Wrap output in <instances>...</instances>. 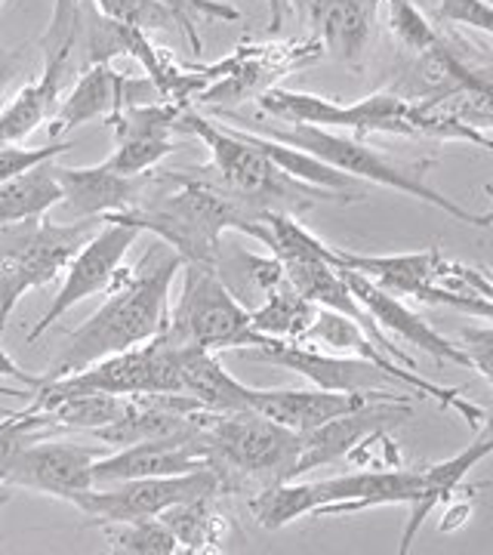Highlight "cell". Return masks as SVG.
Wrapping results in <instances>:
<instances>
[{
  "mask_svg": "<svg viewBox=\"0 0 493 555\" xmlns=\"http://www.w3.org/2000/svg\"><path fill=\"white\" fill-rule=\"evenodd\" d=\"M179 269H182V257L164 241H158L142 257L137 269H120L115 284L105 291L108 294L105 302L78 331L68 334L53 367L43 377L31 379L68 377L96 364L99 358L118 356L160 337L170 315V291Z\"/></svg>",
  "mask_w": 493,
  "mask_h": 555,
  "instance_id": "obj_1",
  "label": "cell"
},
{
  "mask_svg": "<svg viewBox=\"0 0 493 555\" xmlns=\"http://www.w3.org/2000/svg\"><path fill=\"white\" fill-rule=\"evenodd\" d=\"M164 177L170 185H177V192H155L152 173V192L139 207L102 219H118L137 225L139 232H152L170 250H177L182 262L210 266L217 272L225 257V232H241L265 244V210L232 198L185 170H173Z\"/></svg>",
  "mask_w": 493,
  "mask_h": 555,
  "instance_id": "obj_2",
  "label": "cell"
},
{
  "mask_svg": "<svg viewBox=\"0 0 493 555\" xmlns=\"http://www.w3.org/2000/svg\"><path fill=\"white\" fill-rule=\"evenodd\" d=\"M219 120L229 124V127H241V130H250L259 137L275 139L284 145H294L302 149L309 155H315L317 160L330 164L334 170L346 173V177L358 179V182H374L382 189H392L401 192L407 198L423 201L434 210L447 214V217L459 219V222H469V225H481L488 229L491 225V210L484 214H472L466 210L463 204H456L454 198L441 195L432 182L426 179L429 173V160H401L379 152L374 145H367L364 139L358 137H342L336 130H324V127H312V124H281V120H259L247 118V115H237V112H219Z\"/></svg>",
  "mask_w": 493,
  "mask_h": 555,
  "instance_id": "obj_3",
  "label": "cell"
},
{
  "mask_svg": "<svg viewBox=\"0 0 493 555\" xmlns=\"http://www.w3.org/2000/svg\"><path fill=\"white\" fill-rule=\"evenodd\" d=\"M259 112L281 124H312L324 130H352L358 139L371 133L392 137L463 139L491 149V137L454 115L434 112L429 102H414L398 93H374L358 102H339L315 93H299L287 87H269L259 96Z\"/></svg>",
  "mask_w": 493,
  "mask_h": 555,
  "instance_id": "obj_4",
  "label": "cell"
},
{
  "mask_svg": "<svg viewBox=\"0 0 493 555\" xmlns=\"http://www.w3.org/2000/svg\"><path fill=\"white\" fill-rule=\"evenodd\" d=\"M177 133H192L210 152V164L185 170V173L217 185L225 195L244 201L257 210L302 217L317 204H346L334 192H324V189L287 177L281 167H275L259 149H254L237 130L225 124H213L195 112H182L177 120Z\"/></svg>",
  "mask_w": 493,
  "mask_h": 555,
  "instance_id": "obj_5",
  "label": "cell"
},
{
  "mask_svg": "<svg viewBox=\"0 0 493 555\" xmlns=\"http://www.w3.org/2000/svg\"><path fill=\"white\" fill-rule=\"evenodd\" d=\"M419 469H367L321 481H277L250 496L259 528L281 531L306 516H352L374 506H407Z\"/></svg>",
  "mask_w": 493,
  "mask_h": 555,
  "instance_id": "obj_6",
  "label": "cell"
},
{
  "mask_svg": "<svg viewBox=\"0 0 493 555\" xmlns=\"http://www.w3.org/2000/svg\"><path fill=\"white\" fill-rule=\"evenodd\" d=\"M200 438L222 491L235 488L237 481H259L262 488H269L277 481H290L296 473L299 433L284 429L254 411L244 414L204 411Z\"/></svg>",
  "mask_w": 493,
  "mask_h": 555,
  "instance_id": "obj_7",
  "label": "cell"
},
{
  "mask_svg": "<svg viewBox=\"0 0 493 555\" xmlns=\"http://www.w3.org/2000/svg\"><path fill=\"white\" fill-rule=\"evenodd\" d=\"M99 222L102 219L53 222L38 217L0 225V346L20 299L62 278L68 259L96 232Z\"/></svg>",
  "mask_w": 493,
  "mask_h": 555,
  "instance_id": "obj_8",
  "label": "cell"
},
{
  "mask_svg": "<svg viewBox=\"0 0 493 555\" xmlns=\"http://www.w3.org/2000/svg\"><path fill=\"white\" fill-rule=\"evenodd\" d=\"M182 291L167 315L160 337L177 349L229 352L262 343V334L250 324V309L237 299L225 278L210 266L182 262Z\"/></svg>",
  "mask_w": 493,
  "mask_h": 555,
  "instance_id": "obj_9",
  "label": "cell"
},
{
  "mask_svg": "<svg viewBox=\"0 0 493 555\" xmlns=\"http://www.w3.org/2000/svg\"><path fill=\"white\" fill-rule=\"evenodd\" d=\"M139 235L142 232H139L137 225H130V222L102 219V225H99L96 232L83 241V247L75 257L68 259L56 297L50 299L47 312L31 327V334H28L25 343L28 346L38 343V337H43L68 309H75L78 302L96 297V294H105L115 284L120 266H124V259L130 254V247L137 244Z\"/></svg>",
  "mask_w": 493,
  "mask_h": 555,
  "instance_id": "obj_10",
  "label": "cell"
},
{
  "mask_svg": "<svg viewBox=\"0 0 493 555\" xmlns=\"http://www.w3.org/2000/svg\"><path fill=\"white\" fill-rule=\"evenodd\" d=\"M222 485L213 469H197L185 476H158V478H130L105 488H90L80 496V513L87 525H115V521H133V518H158L170 506L195 500V496L219 494Z\"/></svg>",
  "mask_w": 493,
  "mask_h": 555,
  "instance_id": "obj_11",
  "label": "cell"
},
{
  "mask_svg": "<svg viewBox=\"0 0 493 555\" xmlns=\"http://www.w3.org/2000/svg\"><path fill=\"white\" fill-rule=\"evenodd\" d=\"M411 416H414L411 396H392L371 398L355 411H346V414L321 423L299 436V460H296L294 478L309 476L342 456L367 454L371 441L386 436V429L407 423Z\"/></svg>",
  "mask_w": 493,
  "mask_h": 555,
  "instance_id": "obj_12",
  "label": "cell"
},
{
  "mask_svg": "<svg viewBox=\"0 0 493 555\" xmlns=\"http://www.w3.org/2000/svg\"><path fill=\"white\" fill-rule=\"evenodd\" d=\"M105 451H112V448L102 441L87 444V441H65V438L60 441L40 438V441H31L10 463L0 485L56 496V500H65L75 506L80 496L93 488V463Z\"/></svg>",
  "mask_w": 493,
  "mask_h": 555,
  "instance_id": "obj_13",
  "label": "cell"
},
{
  "mask_svg": "<svg viewBox=\"0 0 493 555\" xmlns=\"http://www.w3.org/2000/svg\"><path fill=\"white\" fill-rule=\"evenodd\" d=\"M237 356L247 358V361L275 364L281 371H294V374L306 377L309 383H315L317 389H327V392H374L382 383H394L382 367H376L374 361L321 352V349L302 346L294 339L262 337L259 346L237 349Z\"/></svg>",
  "mask_w": 493,
  "mask_h": 555,
  "instance_id": "obj_14",
  "label": "cell"
},
{
  "mask_svg": "<svg viewBox=\"0 0 493 555\" xmlns=\"http://www.w3.org/2000/svg\"><path fill=\"white\" fill-rule=\"evenodd\" d=\"M197 469H210V456H207L200 433H185V436L137 441V444L105 451L93 463V488L118 485L130 478L185 476Z\"/></svg>",
  "mask_w": 493,
  "mask_h": 555,
  "instance_id": "obj_15",
  "label": "cell"
},
{
  "mask_svg": "<svg viewBox=\"0 0 493 555\" xmlns=\"http://www.w3.org/2000/svg\"><path fill=\"white\" fill-rule=\"evenodd\" d=\"M339 275L349 284L352 297L364 306V312L374 318L386 337H398L401 343H407V346H414L419 352H426L434 364L472 367L469 356H466L456 343H451L444 334H438L432 324L419 315V312L407 309V306L401 302V297H394L389 291L376 287L374 281L355 275V272H349V269H339Z\"/></svg>",
  "mask_w": 493,
  "mask_h": 555,
  "instance_id": "obj_16",
  "label": "cell"
},
{
  "mask_svg": "<svg viewBox=\"0 0 493 555\" xmlns=\"http://www.w3.org/2000/svg\"><path fill=\"white\" fill-rule=\"evenodd\" d=\"M56 177L62 185V207L75 219H102L139 207L152 192V173L120 177L108 167H60Z\"/></svg>",
  "mask_w": 493,
  "mask_h": 555,
  "instance_id": "obj_17",
  "label": "cell"
},
{
  "mask_svg": "<svg viewBox=\"0 0 493 555\" xmlns=\"http://www.w3.org/2000/svg\"><path fill=\"white\" fill-rule=\"evenodd\" d=\"M404 396V389H374V392H327V389H257L250 386L247 401L250 411L265 420H272L284 429L294 433H309L321 423L334 420V416L355 411L371 398H392Z\"/></svg>",
  "mask_w": 493,
  "mask_h": 555,
  "instance_id": "obj_18",
  "label": "cell"
},
{
  "mask_svg": "<svg viewBox=\"0 0 493 555\" xmlns=\"http://www.w3.org/2000/svg\"><path fill=\"white\" fill-rule=\"evenodd\" d=\"M493 451V438L491 429L484 426V433L475 438L472 444L459 454L447 456L441 463H432V466H423L419 469V478H416V491L414 496L407 500V525H404V534H401V546L398 553L407 555L411 546H414L416 534L423 528V521L432 516L434 509L441 503H451V496L463 488V481L469 478L475 466L481 460H488Z\"/></svg>",
  "mask_w": 493,
  "mask_h": 555,
  "instance_id": "obj_19",
  "label": "cell"
},
{
  "mask_svg": "<svg viewBox=\"0 0 493 555\" xmlns=\"http://www.w3.org/2000/svg\"><path fill=\"white\" fill-rule=\"evenodd\" d=\"M124 75H118L108 62L87 65L80 72L78 83L72 87V93L60 100L53 112V127L50 137L60 139L72 133L75 127H83L90 120H108L115 112L124 108Z\"/></svg>",
  "mask_w": 493,
  "mask_h": 555,
  "instance_id": "obj_20",
  "label": "cell"
},
{
  "mask_svg": "<svg viewBox=\"0 0 493 555\" xmlns=\"http://www.w3.org/2000/svg\"><path fill=\"white\" fill-rule=\"evenodd\" d=\"M376 0H321L317 47L330 60L361 68L374 38Z\"/></svg>",
  "mask_w": 493,
  "mask_h": 555,
  "instance_id": "obj_21",
  "label": "cell"
},
{
  "mask_svg": "<svg viewBox=\"0 0 493 555\" xmlns=\"http://www.w3.org/2000/svg\"><path fill=\"white\" fill-rule=\"evenodd\" d=\"M179 374H182V396L195 398L204 411H213V414L250 411V401H247L250 386L232 377L222 367L217 352L179 349Z\"/></svg>",
  "mask_w": 493,
  "mask_h": 555,
  "instance_id": "obj_22",
  "label": "cell"
},
{
  "mask_svg": "<svg viewBox=\"0 0 493 555\" xmlns=\"http://www.w3.org/2000/svg\"><path fill=\"white\" fill-rule=\"evenodd\" d=\"M56 204H62L56 160H47L28 173L0 182V225L22 222V219H38Z\"/></svg>",
  "mask_w": 493,
  "mask_h": 555,
  "instance_id": "obj_23",
  "label": "cell"
},
{
  "mask_svg": "<svg viewBox=\"0 0 493 555\" xmlns=\"http://www.w3.org/2000/svg\"><path fill=\"white\" fill-rule=\"evenodd\" d=\"M160 521L173 531L182 553H222L225 516L219 513L217 494L195 496L160 513Z\"/></svg>",
  "mask_w": 493,
  "mask_h": 555,
  "instance_id": "obj_24",
  "label": "cell"
},
{
  "mask_svg": "<svg viewBox=\"0 0 493 555\" xmlns=\"http://www.w3.org/2000/svg\"><path fill=\"white\" fill-rule=\"evenodd\" d=\"M177 149L173 130H152V127L118 130L115 152L102 160V167H108L112 173H120V177H142V173L155 170L160 160L173 155Z\"/></svg>",
  "mask_w": 493,
  "mask_h": 555,
  "instance_id": "obj_25",
  "label": "cell"
},
{
  "mask_svg": "<svg viewBox=\"0 0 493 555\" xmlns=\"http://www.w3.org/2000/svg\"><path fill=\"white\" fill-rule=\"evenodd\" d=\"M262 297H265V302L259 309H250V324L262 337L294 339L296 343V339L302 337V331L312 324V318L317 312V306L299 297L287 281L272 287Z\"/></svg>",
  "mask_w": 493,
  "mask_h": 555,
  "instance_id": "obj_26",
  "label": "cell"
},
{
  "mask_svg": "<svg viewBox=\"0 0 493 555\" xmlns=\"http://www.w3.org/2000/svg\"><path fill=\"white\" fill-rule=\"evenodd\" d=\"M108 537V550L124 555H177L179 540L160 518H133V521H115L102 525Z\"/></svg>",
  "mask_w": 493,
  "mask_h": 555,
  "instance_id": "obj_27",
  "label": "cell"
},
{
  "mask_svg": "<svg viewBox=\"0 0 493 555\" xmlns=\"http://www.w3.org/2000/svg\"><path fill=\"white\" fill-rule=\"evenodd\" d=\"M50 433H60L53 426V420L47 411H20V414H7L0 420V481L7 476L10 463L40 438H50Z\"/></svg>",
  "mask_w": 493,
  "mask_h": 555,
  "instance_id": "obj_28",
  "label": "cell"
},
{
  "mask_svg": "<svg viewBox=\"0 0 493 555\" xmlns=\"http://www.w3.org/2000/svg\"><path fill=\"white\" fill-rule=\"evenodd\" d=\"M102 16L108 20L124 22V25H133L139 31H170L173 25H179L185 31V25L179 20L170 7H164L158 0H93Z\"/></svg>",
  "mask_w": 493,
  "mask_h": 555,
  "instance_id": "obj_29",
  "label": "cell"
},
{
  "mask_svg": "<svg viewBox=\"0 0 493 555\" xmlns=\"http://www.w3.org/2000/svg\"><path fill=\"white\" fill-rule=\"evenodd\" d=\"M386 7H389V28L404 50L423 56L441 43L438 28L416 10L411 0H386Z\"/></svg>",
  "mask_w": 493,
  "mask_h": 555,
  "instance_id": "obj_30",
  "label": "cell"
},
{
  "mask_svg": "<svg viewBox=\"0 0 493 555\" xmlns=\"http://www.w3.org/2000/svg\"><path fill=\"white\" fill-rule=\"evenodd\" d=\"M75 145L72 142H50V145H20V142H10V145H0V182L28 173L47 160H60L65 152H72Z\"/></svg>",
  "mask_w": 493,
  "mask_h": 555,
  "instance_id": "obj_31",
  "label": "cell"
},
{
  "mask_svg": "<svg viewBox=\"0 0 493 555\" xmlns=\"http://www.w3.org/2000/svg\"><path fill=\"white\" fill-rule=\"evenodd\" d=\"M434 22L438 25H463V28H475L481 35H491V0H441V7L434 10Z\"/></svg>",
  "mask_w": 493,
  "mask_h": 555,
  "instance_id": "obj_32",
  "label": "cell"
},
{
  "mask_svg": "<svg viewBox=\"0 0 493 555\" xmlns=\"http://www.w3.org/2000/svg\"><path fill=\"white\" fill-rule=\"evenodd\" d=\"M164 7H170L177 13L182 25H185V38L192 40V50L200 53V38L195 31V16H210V20H237L235 7L222 3V0H158Z\"/></svg>",
  "mask_w": 493,
  "mask_h": 555,
  "instance_id": "obj_33",
  "label": "cell"
},
{
  "mask_svg": "<svg viewBox=\"0 0 493 555\" xmlns=\"http://www.w3.org/2000/svg\"><path fill=\"white\" fill-rule=\"evenodd\" d=\"M28 72H38V50L35 47H0V108L10 102L13 87L22 78H28Z\"/></svg>",
  "mask_w": 493,
  "mask_h": 555,
  "instance_id": "obj_34",
  "label": "cell"
},
{
  "mask_svg": "<svg viewBox=\"0 0 493 555\" xmlns=\"http://www.w3.org/2000/svg\"><path fill=\"white\" fill-rule=\"evenodd\" d=\"M463 343L466 346H459L469 361H472V367L481 374V377L493 383V364H491V356H493V331L491 324H484V327H469V331H463Z\"/></svg>",
  "mask_w": 493,
  "mask_h": 555,
  "instance_id": "obj_35",
  "label": "cell"
},
{
  "mask_svg": "<svg viewBox=\"0 0 493 555\" xmlns=\"http://www.w3.org/2000/svg\"><path fill=\"white\" fill-rule=\"evenodd\" d=\"M0 488H3V485H0Z\"/></svg>",
  "mask_w": 493,
  "mask_h": 555,
  "instance_id": "obj_36",
  "label": "cell"
}]
</instances>
